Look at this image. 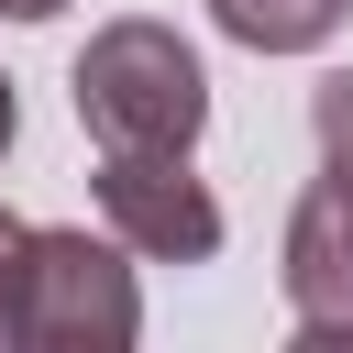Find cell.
I'll list each match as a JSON object with an SVG mask.
<instances>
[{
  "label": "cell",
  "instance_id": "cell-6",
  "mask_svg": "<svg viewBox=\"0 0 353 353\" xmlns=\"http://www.w3.org/2000/svg\"><path fill=\"white\" fill-rule=\"evenodd\" d=\"M22 309H33V221L0 210V353H22Z\"/></svg>",
  "mask_w": 353,
  "mask_h": 353
},
{
  "label": "cell",
  "instance_id": "cell-8",
  "mask_svg": "<svg viewBox=\"0 0 353 353\" xmlns=\"http://www.w3.org/2000/svg\"><path fill=\"white\" fill-rule=\"evenodd\" d=\"M0 11H11V22H55L66 0H0Z\"/></svg>",
  "mask_w": 353,
  "mask_h": 353
},
{
  "label": "cell",
  "instance_id": "cell-1",
  "mask_svg": "<svg viewBox=\"0 0 353 353\" xmlns=\"http://www.w3.org/2000/svg\"><path fill=\"white\" fill-rule=\"evenodd\" d=\"M66 88H77L88 143H121V154H188L210 121V77L165 22H99Z\"/></svg>",
  "mask_w": 353,
  "mask_h": 353
},
{
  "label": "cell",
  "instance_id": "cell-3",
  "mask_svg": "<svg viewBox=\"0 0 353 353\" xmlns=\"http://www.w3.org/2000/svg\"><path fill=\"white\" fill-rule=\"evenodd\" d=\"M99 221L143 265H210L221 254V199L188 176V154H121V143H99Z\"/></svg>",
  "mask_w": 353,
  "mask_h": 353
},
{
  "label": "cell",
  "instance_id": "cell-5",
  "mask_svg": "<svg viewBox=\"0 0 353 353\" xmlns=\"http://www.w3.org/2000/svg\"><path fill=\"white\" fill-rule=\"evenodd\" d=\"M342 11L353 0H210V22L232 44H254V55H309V44L342 33Z\"/></svg>",
  "mask_w": 353,
  "mask_h": 353
},
{
  "label": "cell",
  "instance_id": "cell-7",
  "mask_svg": "<svg viewBox=\"0 0 353 353\" xmlns=\"http://www.w3.org/2000/svg\"><path fill=\"white\" fill-rule=\"evenodd\" d=\"M309 132H320V165L353 176V77H320L309 88Z\"/></svg>",
  "mask_w": 353,
  "mask_h": 353
},
{
  "label": "cell",
  "instance_id": "cell-9",
  "mask_svg": "<svg viewBox=\"0 0 353 353\" xmlns=\"http://www.w3.org/2000/svg\"><path fill=\"white\" fill-rule=\"evenodd\" d=\"M11 132H22V110H11V77H0V154H11Z\"/></svg>",
  "mask_w": 353,
  "mask_h": 353
},
{
  "label": "cell",
  "instance_id": "cell-2",
  "mask_svg": "<svg viewBox=\"0 0 353 353\" xmlns=\"http://www.w3.org/2000/svg\"><path fill=\"white\" fill-rule=\"evenodd\" d=\"M121 232H33V309H22V353H132L143 331V287L121 265Z\"/></svg>",
  "mask_w": 353,
  "mask_h": 353
},
{
  "label": "cell",
  "instance_id": "cell-4",
  "mask_svg": "<svg viewBox=\"0 0 353 353\" xmlns=\"http://www.w3.org/2000/svg\"><path fill=\"white\" fill-rule=\"evenodd\" d=\"M287 320L320 353H353V176L320 165V188L287 210Z\"/></svg>",
  "mask_w": 353,
  "mask_h": 353
}]
</instances>
